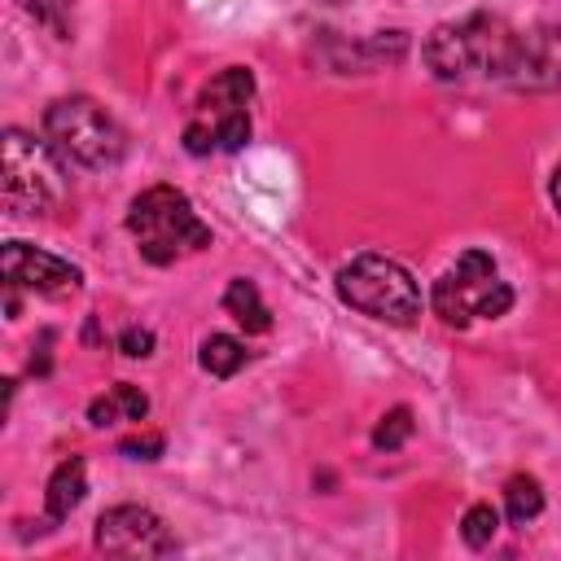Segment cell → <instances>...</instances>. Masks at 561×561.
I'll return each instance as SVG.
<instances>
[{"mask_svg": "<svg viewBox=\"0 0 561 561\" xmlns=\"http://www.w3.org/2000/svg\"><path fill=\"white\" fill-rule=\"evenodd\" d=\"M425 66L443 83H508V88H561V26H513L495 13H469L430 31L421 48Z\"/></svg>", "mask_w": 561, "mask_h": 561, "instance_id": "cell-1", "label": "cell"}, {"mask_svg": "<svg viewBox=\"0 0 561 561\" xmlns=\"http://www.w3.org/2000/svg\"><path fill=\"white\" fill-rule=\"evenodd\" d=\"M44 140L66 167L110 171L127 153V131L92 96H57L44 110Z\"/></svg>", "mask_w": 561, "mask_h": 561, "instance_id": "cell-2", "label": "cell"}, {"mask_svg": "<svg viewBox=\"0 0 561 561\" xmlns=\"http://www.w3.org/2000/svg\"><path fill=\"white\" fill-rule=\"evenodd\" d=\"M337 298L355 307L359 316L394 324V329H408L425 302L416 276L399 259L377 254V250H364L337 267Z\"/></svg>", "mask_w": 561, "mask_h": 561, "instance_id": "cell-3", "label": "cell"}, {"mask_svg": "<svg viewBox=\"0 0 561 561\" xmlns=\"http://www.w3.org/2000/svg\"><path fill=\"white\" fill-rule=\"evenodd\" d=\"M127 232L136 237V250L158 267L210 245V228L197 219L193 202L175 184H153L136 193L127 210Z\"/></svg>", "mask_w": 561, "mask_h": 561, "instance_id": "cell-4", "label": "cell"}, {"mask_svg": "<svg viewBox=\"0 0 561 561\" xmlns=\"http://www.w3.org/2000/svg\"><path fill=\"white\" fill-rule=\"evenodd\" d=\"M250 101H254V75L245 66L219 70L210 83H202L193 114L184 123V149L188 153H232L250 140Z\"/></svg>", "mask_w": 561, "mask_h": 561, "instance_id": "cell-5", "label": "cell"}, {"mask_svg": "<svg viewBox=\"0 0 561 561\" xmlns=\"http://www.w3.org/2000/svg\"><path fill=\"white\" fill-rule=\"evenodd\" d=\"M434 311L443 324H473V320H495L513 307V289L500 280L495 272V259L486 250H465L438 280H434V294H430Z\"/></svg>", "mask_w": 561, "mask_h": 561, "instance_id": "cell-6", "label": "cell"}, {"mask_svg": "<svg viewBox=\"0 0 561 561\" xmlns=\"http://www.w3.org/2000/svg\"><path fill=\"white\" fill-rule=\"evenodd\" d=\"M61 158L48 140H35L18 127L4 131V210L9 215H48L61 202Z\"/></svg>", "mask_w": 561, "mask_h": 561, "instance_id": "cell-7", "label": "cell"}, {"mask_svg": "<svg viewBox=\"0 0 561 561\" xmlns=\"http://www.w3.org/2000/svg\"><path fill=\"white\" fill-rule=\"evenodd\" d=\"M4 289H9V316H18V294H39V298H70L83 285V272L39 245L9 241L0 254Z\"/></svg>", "mask_w": 561, "mask_h": 561, "instance_id": "cell-8", "label": "cell"}, {"mask_svg": "<svg viewBox=\"0 0 561 561\" xmlns=\"http://www.w3.org/2000/svg\"><path fill=\"white\" fill-rule=\"evenodd\" d=\"M92 543L114 557H171L180 543L167 530V522L140 504H114L96 517Z\"/></svg>", "mask_w": 561, "mask_h": 561, "instance_id": "cell-9", "label": "cell"}, {"mask_svg": "<svg viewBox=\"0 0 561 561\" xmlns=\"http://www.w3.org/2000/svg\"><path fill=\"white\" fill-rule=\"evenodd\" d=\"M83 491H88V465H83V456L61 460V465L53 469V478H48V495H44V504H48V522H66V517L79 508Z\"/></svg>", "mask_w": 561, "mask_h": 561, "instance_id": "cell-10", "label": "cell"}, {"mask_svg": "<svg viewBox=\"0 0 561 561\" xmlns=\"http://www.w3.org/2000/svg\"><path fill=\"white\" fill-rule=\"evenodd\" d=\"M145 412H149V399H145V390H140V386H131V381H118V386H110L101 399H92V403H88V421H92V425L145 421Z\"/></svg>", "mask_w": 561, "mask_h": 561, "instance_id": "cell-11", "label": "cell"}, {"mask_svg": "<svg viewBox=\"0 0 561 561\" xmlns=\"http://www.w3.org/2000/svg\"><path fill=\"white\" fill-rule=\"evenodd\" d=\"M224 311H228L245 333H267V329H272V311H267L259 285L245 280V276L228 280V289H224Z\"/></svg>", "mask_w": 561, "mask_h": 561, "instance_id": "cell-12", "label": "cell"}, {"mask_svg": "<svg viewBox=\"0 0 561 561\" xmlns=\"http://www.w3.org/2000/svg\"><path fill=\"white\" fill-rule=\"evenodd\" d=\"M245 359H250V351H245V342H237L232 333H210V337L202 342V355H197V364H202L210 377H232V373H241Z\"/></svg>", "mask_w": 561, "mask_h": 561, "instance_id": "cell-13", "label": "cell"}, {"mask_svg": "<svg viewBox=\"0 0 561 561\" xmlns=\"http://www.w3.org/2000/svg\"><path fill=\"white\" fill-rule=\"evenodd\" d=\"M504 508H508V522L513 526H526L543 513V486L530 478V473H517L504 482Z\"/></svg>", "mask_w": 561, "mask_h": 561, "instance_id": "cell-14", "label": "cell"}, {"mask_svg": "<svg viewBox=\"0 0 561 561\" xmlns=\"http://www.w3.org/2000/svg\"><path fill=\"white\" fill-rule=\"evenodd\" d=\"M18 4H22V13H31L48 35L70 39V31H75V0H18Z\"/></svg>", "mask_w": 561, "mask_h": 561, "instance_id": "cell-15", "label": "cell"}, {"mask_svg": "<svg viewBox=\"0 0 561 561\" xmlns=\"http://www.w3.org/2000/svg\"><path fill=\"white\" fill-rule=\"evenodd\" d=\"M495 526H500V513H495L491 504H473V508H465V517H460V535H465L469 548H486V543L495 539Z\"/></svg>", "mask_w": 561, "mask_h": 561, "instance_id": "cell-16", "label": "cell"}, {"mask_svg": "<svg viewBox=\"0 0 561 561\" xmlns=\"http://www.w3.org/2000/svg\"><path fill=\"white\" fill-rule=\"evenodd\" d=\"M408 434H412V412H408V408H390V412L377 421V430H373V447H377V451H394V447L408 443Z\"/></svg>", "mask_w": 561, "mask_h": 561, "instance_id": "cell-17", "label": "cell"}, {"mask_svg": "<svg viewBox=\"0 0 561 561\" xmlns=\"http://www.w3.org/2000/svg\"><path fill=\"white\" fill-rule=\"evenodd\" d=\"M118 346H123V355H131V359H145V355H153V333L131 324V329H123Z\"/></svg>", "mask_w": 561, "mask_h": 561, "instance_id": "cell-18", "label": "cell"}, {"mask_svg": "<svg viewBox=\"0 0 561 561\" xmlns=\"http://www.w3.org/2000/svg\"><path fill=\"white\" fill-rule=\"evenodd\" d=\"M118 451H123V456H140V460H153V456L162 451V438H158V434H145V438H127Z\"/></svg>", "mask_w": 561, "mask_h": 561, "instance_id": "cell-19", "label": "cell"}, {"mask_svg": "<svg viewBox=\"0 0 561 561\" xmlns=\"http://www.w3.org/2000/svg\"><path fill=\"white\" fill-rule=\"evenodd\" d=\"M548 193H552V206H557V215H561V167L552 171V188H548Z\"/></svg>", "mask_w": 561, "mask_h": 561, "instance_id": "cell-20", "label": "cell"}]
</instances>
